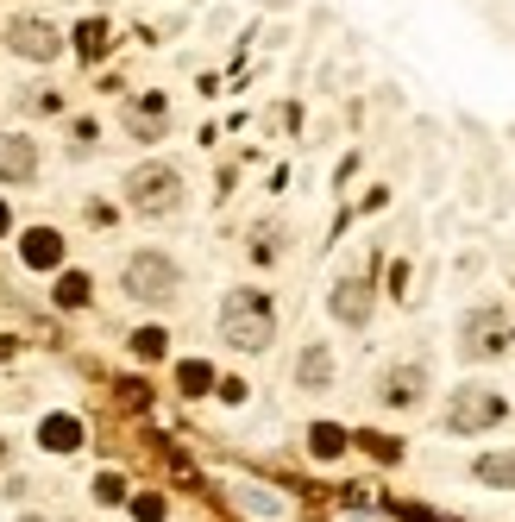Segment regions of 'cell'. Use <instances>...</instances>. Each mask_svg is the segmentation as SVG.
<instances>
[{
  "instance_id": "cell-1",
  "label": "cell",
  "mask_w": 515,
  "mask_h": 522,
  "mask_svg": "<svg viewBox=\"0 0 515 522\" xmlns=\"http://www.w3.org/2000/svg\"><path fill=\"white\" fill-rule=\"evenodd\" d=\"M220 340L239 346V352H264L277 340V303L264 289H227V303H220Z\"/></svg>"
},
{
  "instance_id": "cell-2",
  "label": "cell",
  "mask_w": 515,
  "mask_h": 522,
  "mask_svg": "<svg viewBox=\"0 0 515 522\" xmlns=\"http://www.w3.org/2000/svg\"><path fill=\"white\" fill-rule=\"evenodd\" d=\"M120 289L132 296V303H144V309H164V303H176V296H183V271H176V258H164V252H132V258L120 265Z\"/></svg>"
},
{
  "instance_id": "cell-3",
  "label": "cell",
  "mask_w": 515,
  "mask_h": 522,
  "mask_svg": "<svg viewBox=\"0 0 515 522\" xmlns=\"http://www.w3.org/2000/svg\"><path fill=\"white\" fill-rule=\"evenodd\" d=\"M126 208L132 214H144V220H164V214H176L183 208V170L176 164H138V170H126Z\"/></svg>"
},
{
  "instance_id": "cell-4",
  "label": "cell",
  "mask_w": 515,
  "mask_h": 522,
  "mask_svg": "<svg viewBox=\"0 0 515 522\" xmlns=\"http://www.w3.org/2000/svg\"><path fill=\"white\" fill-rule=\"evenodd\" d=\"M515 346V315L509 309H496V303H478V309H465L459 315V359H503Z\"/></svg>"
},
{
  "instance_id": "cell-5",
  "label": "cell",
  "mask_w": 515,
  "mask_h": 522,
  "mask_svg": "<svg viewBox=\"0 0 515 522\" xmlns=\"http://www.w3.org/2000/svg\"><path fill=\"white\" fill-rule=\"evenodd\" d=\"M509 415V397L496 391V384H459L453 397H447V428L453 434H484V428H496Z\"/></svg>"
},
{
  "instance_id": "cell-6",
  "label": "cell",
  "mask_w": 515,
  "mask_h": 522,
  "mask_svg": "<svg viewBox=\"0 0 515 522\" xmlns=\"http://www.w3.org/2000/svg\"><path fill=\"white\" fill-rule=\"evenodd\" d=\"M371 309H378V289H371V277H358V271L327 289V315H333L339 328H364V321H371Z\"/></svg>"
},
{
  "instance_id": "cell-7",
  "label": "cell",
  "mask_w": 515,
  "mask_h": 522,
  "mask_svg": "<svg viewBox=\"0 0 515 522\" xmlns=\"http://www.w3.org/2000/svg\"><path fill=\"white\" fill-rule=\"evenodd\" d=\"M421 397H427V365L421 359H402V365H390L378 378V403L384 409H415Z\"/></svg>"
},
{
  "instance_id": "cell-8",
  "label": "cell",
  "mask_w": 515,
  "mask_h": 522,
  "mask_svg": "<svg viewBox=\"0 0 515 522\" xmlns=\"http://www.w3.org/2000/svg\"><path fill=\"white\" fill-rule=\"evenodd\" d=\"M7 51L13 57H32V63H51V57H63V32L44 26V20H13L7 26Z\"/></svg>"
},
{
  "instance_id": "cell-9",
  "label": "cell",
  "mask_w": 515,
  "mask_h": 522,
  "mask_svg": "<svg viewBox=\"0 0 515 522\" xmlns=\"http://www.w3.org/2000/svg\"><path fill=\"white\" fill-rule=\"evenodd\" d=\"M38 177V145L26 132H0V183H32Z\"/></svg>"
},
{
  "instance_id": "cell-10",
  "label": "cell",
  "mask_w": 515,
  "mask_h": 522,
  "mask_svg": "<svg viewBox=\"0 0 515 522\" xmlns=\"http://www.w3.org/2000/svg\"><path fill=\"white\" fill-rule=\"evenodd\" d=\"M333 371H339V365H333V346H327V340H308V346L296 352V391H327Z\"/></svg>"
},
{
  "instance_id": "cell-11",
  "label": "cell",
  "mask_w": 515,
  "mask_h": 522,
  "mask_svg": "<svg viewBox=\"0 0 515 522\" xmlns=\"http://www.w3.org/2000/svg\"><path fill=\"white\" fill-rule=\"evenodd\" d=\"M20 258H26L32 271H57V265H63V233H51V227H32V233L20 240Z\"/></svg>"
},
{
  "instance_id": "cell-12",
  "label": "cell",
  "mask_w": 515,
  "mask_h": 522,
  "mask_svg": "<svg viewBox=\"0 0 515 522\" xmlns=\"http://www.w3.org/2000/svg\"><path fill=\"white\" fill-rule=\"evenodd\" d=\"M38 447H44V454H76V447H82V422L76 415H44L38 422Z\"/></svg>"
},
{
  "instance_id": "cell-13",
  "label": "cell",
  "mask_w": 515,
  "mask_h": 522,
  "mask_svg": "<svg viewBox=\"0 0 515 522\" xmlns=\"http://www.w3.org/2000/svg\"><path fill=\"white\" fill-rule=\"evenodd\" d=\"M233 503H239V510H252V516H283V510H289L270 485H252V478H239V485H233Z\"/></svg>"
},
{
  "instance_id": "cell-14",
  "label": "cell",
  "mask_w": 515,
  "mask_h": 522,
  "mask_svg": "<svg viewBox=\"0 0 515 522\" xmlns=\"http://www.w3.org/2000/svg\"><path fill=\"white\" fill-rule=\"evenodd\" d=\"M346 447H352L346 428H333V422H315V428H308V454H315V460H339Z\"/></svg>"
},
{
  "instance_id": "cell-15",
  "label": "cell",
  "mask_w": 515,
  "mask_h": 522,
  "mask_svg": "<svg viewBox=\"0 0 515 522\" xmlns=\"http://www.w3.org/2000/svg\"><path fill=\"white\" fill-rule=\"evenodd\" d=\"M472 472H478V485H496V491H509V485H515V454H484Z\"/></svg>"
},
{
  "instance_id": "cell-16",
  "label": "cell",
  "mask_w": 515,
  "mask_h": 522,
  "mask_svg": "<svg viewBox=\"0 0 515 522\" xmlns=\"http://www.w3.org/2000/svg\"><path fill=\"white\" fill-rule=\"evenodd\" d=\"M176 384H183V397H207L214 365H207V359H183V365H176Z\"/></svg>"
},
{
  "instance_id": "cell-17",
  "label": "cell",
  "mask_w": 515,
  "mask_h": 522,
  "mask_svg": "<svg viewBox=\"0 0 515 522\" xmlns=\"http://www.w3.org/2000/svg\"><path fill=\"white\" fill-rule=\"evenodd\" d=\"M89 303V277L82 271H63L57 277V309H82Z\"/></svg>"
},
{
  "instance_id": "cell-18",
  "label": "cell",
  "mask_w": 515,
  "mask_h": 522,
  "mask_svg": "<svg viewBox=\"0 0 515 522\" xmlns=\"http://www.w3.org/2000/svg\"><path fill=\"white\" fill-rule=\"evenodd\" d=\"M164 340H170L164 328H138V334H132V352H138V359H164Z\"/></svg>"
},
{
  "instance_id": "cell-19",
  "label": "cell",
  "mask_w": 515,
  "mask_h": 522,
  "mask_svg": "<svg viewBox=\"0 0 515 522\" xmlns=\"http://www.w3.org/2000/svg\"><path fill=\"white\" fill-rule=\"evenodd\" d=\"M95 503H107V510L126 503V478H120V472H101V478H95Z\"/></svg>"
},
{
  "instance_id": "cell-20",
  "label": "cell",
  "mask_w": 515,
  "mask_h": 522,
  "mask_svg": "<svg viewBox=\"0 0 515 522\" xmlns=\"http://www.w3.org/2000/svg\"><path fill=\"white\" fill-rule=\"evenodd\" d=\"M132 516H138V522H164V497H152V491L132 497Z\"/></svg>"
},
{
  "instance_id": "cell-21",
  "label": "cell",
  "mask_w": 515,
  "mask_h": 522,
  "mask_svg": "<svg viewBox=\"0 0 515 522\" xmlns=\"http://www.w3.org/2000/svg\"><path fill=\"white\" fill-rule=\"evenodd\" d=\"M0 466H7V434H0Z\"/></svg>"
},
{
  "instance_id": "cell-22",
  "label": "cell",
  "mask_w": 515,
  "mask_h": 522,
  "mask_svg": "<svg viewBox=\"0 0 515 522\" xmlns=\"http://www.w3.org/2000/svg\"><path fill=\"white\" fill-rule=\"evenodd\" d=\"M20 522H44V516H38V510H32V516H20Z\"/></svg>"
},
{
  "instance_id": "cell-23",
  "label": "cell",
  "mask_w": 515,
  "mask_h": 522,
  "mask_svg": "<svg viewBox=\"0 0 515 522\" xmlns=\"http://www.w3.org/2000/svg\"><path fill=\"white\" fill-rule=\"evenodd\" d=\"M0 233H7V208H0Z\"/></svg>"
},
{
  "instance_id": "cell-24",
  "label": "cell",
  "mask_w": 515,
  "mask_h": 522,
  "mask_svg": "<svg viewBox=\"0 0 515 522\" xmlns=\"http://www.w3.org/2000/svg\"><path fill=\"white\" fill-rule=\"evenodd\" d=\"M264 7H289V0H264Z\"/></svg>"
},
{
  "instance_id": "cell-25",
  "label": "cell",
  "mask_w": 515,
  "mask_h": 522,
  "mask_svg": "<svg viewBox=\"0 0 515 522\" xmlns=\"http://www.w3.org/2000/svg\"><path fill=\"white\" fill-rule=\"evenodd\" d=\"M509 138H515V126H509Z\"/></svg>"
}]
</instances>
